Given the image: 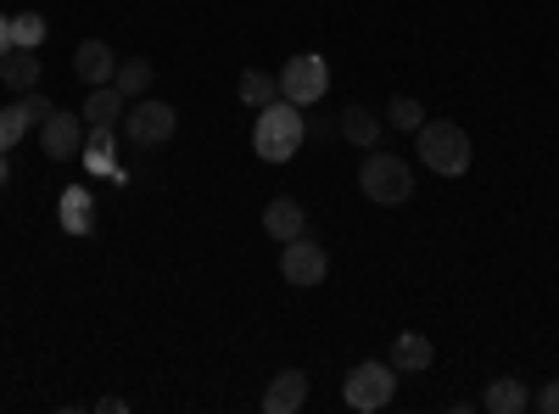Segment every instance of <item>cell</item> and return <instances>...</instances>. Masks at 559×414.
I'll return each instance as SVG.
<instances>
[{
  "label": "cell",
  "mask_w": 559,
  "mask_h": 414,
  "mask_svg": "<svg viewBox=\"0 0 559 414\" xmlns=\"http://www.w3.org/2000/svg\"><path fill=\"white\" fill-rule=\"evenodd\" d=\"M302 134H308V118H302V107L297 102H269L263 113H258V129H252V152L263 157V163H292L297 152H302Z\"/></svg>",
  "instance_id": "6da1fadb"
},
{
  "label": "cell",
  "mask_w": 559,
  "mask_h": 414,
  "mask_svg": "<svg viewBox=\"0 0 559 414\" xmlns=\"http://www.w3.org/2000/svg\"><path fill=\"white\" fill-rule=\"evenodd\" d=\"M471 134H464L459 123H448V118H426L419 123V163H426L431 174H448V179H459L464 168H471Z\"/></svg>",
  "instance_id": "7a4b0ae2"
},
{
  "label": "cell",
  "mask_w": 559,
  "mask_h": 414,
  "mask_svg": "<svg viewBox=\"0 0 559 414\" xmlns=\"http://www.w3.org/2000/svg\"><path fill=\"white\" fill-rule=\"evenodd\" d=\"M358 191L376 202V208H397V202L414 197V174H408V163L392 157V152H369L364 168H358Z\"/></svg>",
  "instance_id": "3957f363"
},
{
  "label": "cell",
  "mask_w": 559,
  "mask_h": 414,
  "mask_svg": "<svg viewBox=\"0 0 559 414\" xmlns=\"http://www.w3.org/2000/svg\"><path fill=\"white\" fill-rule=\"evenodd\" d=\"M174 129H179V113H174L168 102L140 96V102H129V107H123V134H129V146H140V152L174 141Z\"/></svg>",
  "instance_id": "277c9868"
},
{
  "label": "cell",
  "mask_w": 559,
  "mask_h": 414,
  "mask_svg": "<svg viewBox=\"0 0 559 414\" xmlns=\"http://www.w3.org/2000/svg\"><path fill=\"white\" fill-rule=\"evenodd\" d=\"M324 90H331V62L313 57V51H302V57H292L286 68H280V96L297 102V107L324 102Z\"/></svg>",
  "instance_id": "5b68a950"
},
{
  "label": "cell",
  "mask_w": 559,
  "mask_h": 414,
  "mask_svg": "<svg viewBox=\"0 0 559 414\" xmlns=\"http://www.w3.org/2000/svg\"><path fill=\"white\" fill-rule=\"evenodd\" d=\"M392 392H397V370H392V358L386 364H358V370H347V403L358 409V414H376V409H386L392 403Z\"/></svg>",
  "instance_id": "8992f818"
},
{
  "label": "cell",
  "mask_w": 559,
  "mask_h": 414,
  "mask_svg": "<svg viewBox=\"0 0 559 414\" xmlns=\"http://www.w3.org/2000/svg\"><path fill=\"white\" fill-rule=\"evenodd\" d=\"M324 269H331V258H324L319 241H286L280 247V274H286V286H324Z\"/></svg>",
  "instance_id": "52a82bcc"
},
{
  "label": "cell",
  "mask_w": 559,
  "mask_h": 414,
  "mask_svg": "<svg viewBox=\"0 0 559 414\" xmlns=\"http://www.w3.org/2000/svg\"><path fill=\"white\" fill-rule=\"evenodd\" d=\"M39 146L51 152L57 163H73L84 152V118L79 113H51V118L39 123Z\"/></svg>",
  "instance_id": "ba28073f"
},
{
  "label": "cell",
  "mask_w": 559,
  "mask_h": 414,
  "mask_svg": "<svg viewBox=\"0 0 559 414\" xmlns=\"http://www.w3.org/2000/svg\"><path fill=\"white\" fill-rule=\"evenodd\" d=\"M73 68H79V79L96 90V84H112V73H118V57H112V45L107 39H84L79 51H73Z\"/></svg>",
  "instance_id": "9c48e42d"
},
{
  "label": "cell",
  "mask_w": 559,
  "mask_h": 414,
  "mask_svg": "<svg viewBox=\"0 0 559 414\" xmlns=\"http://www.w3.org/2000/svg\"><path fill=\"white\" fill-rule=\"evenodd\" d=\"M123 107H129V96H123L118 84H96L79 118H84L90 129H118V123H123Z\"/></svg>",
  "instance_id": "30bf717a"
},
{
  "label": "cell",
  "mask_w": 559,
  "mask_h": 414,
  "mask_svg": "<svg viewBox=\"0 0 559 414\" xmlns=\"http://www.w3.org/2000/svg\"><path fill=\"white\" fill-rule=\"evenodd\" d=\"M308 403V376L302 370H280L263 392V414H297Z\"/></svg>",
  "instance_id": "8fae6325"
},
{
  "label": "cell",
  "mask_w": 559,
  "mask_h": 414,
  "mask_svg": "<svg viewBox=\"0 0 559 414\" xmlns=\"http://www.w3.org/2000/svg\"><path fill=\"white\" fill-rule=\"evenodd\" d=\"M263 229L274 241H297L302 229H308V213H302V202H292V197H274L269 208H263Z\"/></svg>",
  "instance_id": "7c38bea8"
},
{
  "label": "cell",
  "mask_w": 559,
  "mask_h": 414,
  "mask_svg": "<svg viewBox=\"0 0 559 414\" xmlns=\"http://www.w3.org/2000/svg\"><path fill=\"white\" fill-rule=\"evenodd\" d=\"M431 358H437V347H431V336H419V331H403V336L392 342V370H397V376L431 370Z\"/></svg>",
  "instance_id": "4fadbf2b"
},
{
  "label": "cell",
  "mask_w": 559,
  "mask_h": 414,
  "mask_svg": "<svg viewBox=\"0 0 559 414\" xmlns=\"http://www.w3.org/2000/svg\"><path fill=\"white\" fill-rule=\"evenodd\" d=\"M342 134H347L358 152H376V141H381V118L369 113L364 102H353V107L342 113Z\"/></svg>",
  "instance_id": "5bb4252c"
},
{
  "label": "cell",
  "mask_w": 559,
  "mask_h": 414,
  "mask_svg": "<svg viewBox=\"0 0 559 414\" xmlns=\"http://www.w3.org/2000/svg\"><path fill=\"white\" fill-rule=\"evenodd\" d=\"M526 403H532V392H526L515 376H498V381L487 387V398H481V409H487V414H521Z\"/></svg>",
  "instance_id": "9a60e30c"
},
{
  "label": "cell",
  "mask_w": 559,
  "mask_h": 414,
  "mask_svg": "<svg viewBox=\"0 0 559 414\" xmlns=\"http://www.w3.org/2000/svg\"><path fill=\"white\" fill-rule=\"evenodd\" d=\"M0 79H7L12 90H34V84H39V51H28V45H12Z\"/></svg>",
  "instance_id": "2e32d148"
},
{
  "label": "cell",
  "mask_w": 559,
  "mask_h": 414,
  "mask_svg": "<svg viewBox=\"0 0 559 414\" xmlns=\"http://www.w3.org/2000/svg\"><path fill=\"white\" fill-rule=\"evenodd\" d=\"M241 102H247V107H269V102H280V79L263 73V68H247V73H241Z\"/></svg>",
  "instance_id": "e0dca14e"
},
{
  "label": "cell",
  "mask_w": 559,
  "mask_h": 414,
  "mask_svg": "<svg viewBox=\"0 0 559 414\" xmlns=\"http://www.w3.org/2000/svg\"><path fill=\"white\" fill-rule=\"evenodd\" d=\"M112 84L123 90L129 102H140V96H146V90H152V62H146V57H134V62H118Z\"/></svg>",
  "instance_id": "ac0fdd59"
},
{
  "label": "cell",
  "mask_w": 559,
  "mask_h": 414,
  "mask_svg": "<svg viewBox=\"0 0 559 414\" xmlns=\"http://www.w3.org/2000/svg\"><path fill=\"white\" fill-rule=\"evenodd\" d=\"M112 152H118V146H112V129H90V134H84V152H79V157H84V168H96V174H112Z\"/></svg>",
  "instance_id": "d6986e66"
},
{
  "label": "cell",
  "mask_w": 559,
  "mask_h": 414,
  "mask_svg": "<svg viewBox=\"0 0 559 414\" xmlns=\"http://www.w3.org/2000/svg\"><path fill=\"white\" fill-rule=\"evenodd\" d=\"M62 229L68 236H90V191H62Z\"/></svg>",
  "instance_id": "ffe728a7"
},
{
  "label": "cell",
  "mask_w": 559,
  "mask_h": 414,
  "mask_svg": "<svg viewBox=\"0 0 559 414\" xmlns=\"http://www.w3.org/2000/svg\"><path fill=\"white\" fill-rule=\"evenodd\" d=\"M386 123H392V129H403V134H419V123H426V107H419L414 96H397V102H392V113H386Z\"/></svg>",
  "instance_id": "44dd1931"
},
{
  "label": "cell",
  "mask_w": 559,
  "mask_h": 414,
  "mask_svg": "<svg viewBox=\"0 0 559 414\" xmlns=\"http://www.w3.org/2000/svg\"><path fill=\"white\" fill-rule=\"evenodd\" d=\"M39 39H45V17H39V12H17V17H12V45H28V51H39Z\"/></svg>",
  "instance_id": "7402d4cb"
},
{
  "label": "cell",
  "mask_w": 559,
  "mask_h": 414,
  "mask_svg": "<svg viewBox=\"0 0 559 414\" xmlns=\"http://www.w3.org/2000/svg\"><path fill=\"white\" fill-rule=\"evenodd\" d=\"M23 134H28V118L17 107H0V152H12Z\"/></svg>",
  "instance_id": "603a6c76"
},
{
  "label": "cell",
  "mask_w": 559,
  "mask_h": 414,
  "mask_svg": "<svg viewBox=\"0 0 559 414\" xmlns=\"http://www.w3.org/2000/svg\"><path fill=\"white\" fill-rule=\"evenodd\" d=\"M17 113H23V118H28V129H34V123H45V118H51L57 107L45 102V96H34V90H23V102H17Z\"/></svg>",
  "instance_id": "cb8c5ba5"
},
{
  "label": "cell",
  "mask_w": 559,
  "mask_h": 414,
  "mask_svg": "<svg viewBox=\"0 0 559 414\" xmlns=\"http://www.w3.org/2000/svg\"><path fill=\"white\" fill-rule=\"evenodd\" d=\"M532 403H537L543 414H559V381H543V392H537Z\"/></svg>",
  "instance_id": "d4e9b609"
},
{
  "label": "cell",
  "mask_w": 559,
  "mask_h": 414,
  "mask_svg": "<svg viewBox=\"0 0 559 414\" xmlns=\"http://www.w3.org/2000/svg\"><path fill=\"white\" fill-rule=\"evenodd\" d=\"M7 51H12V17L0 12V57H7Z\"/></svg>",
  "instance_id": "484cf974"
},
{
  "label": "cell",
  "mask_w": 559,
  "mask_h": 414,
  "mask_svg": "<svg viewBox=\"0 0 559 414\" xmlns=\"http://www.w3.org/2000/svg\"><path fill=\"white\" fill-rule=\"evenodd\" d=\"M0 186H7V152H0Z\"/></svg>",
  "instance_id": "4316f807"
},
{
  "label": "cell",
  "mask_w": 559,
  "mask_h": 414,
  "mask_svg": "<svg viewBox=\"0 0 559 414\" xmlns=\"http://www.w3.org/2000/svg\"><path fill=\"white\" fill-rule=\"evenodd\" d=\"M0 68H7V57H0Z\"/></svg>",
  "instance_id": "83f0119b"
}]
</instances>
